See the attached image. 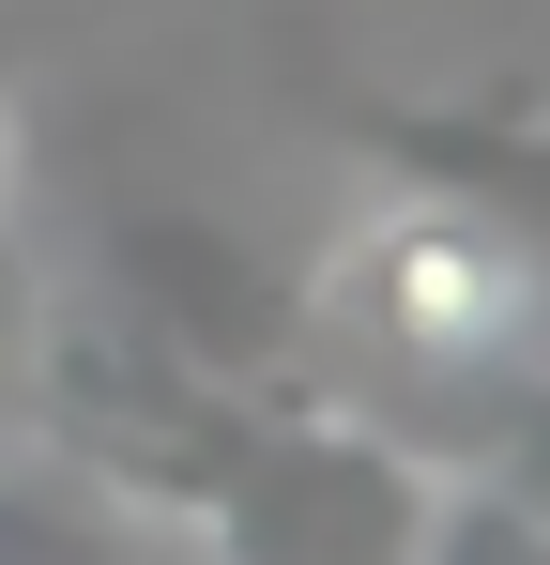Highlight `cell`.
<instances>
[{
    "label": "cell",
    "instance_id": "1",
    "mask_svg": "<svg viewBox=\"0 0 550 565\" xmlns=\"http://www.w3.org/2000/svg\"><path fill=\"white\" fill-rule=\"evenodd\" d=\"M321 306L352 321L382 367L474 382V367H520L550 337V245L520 214H489L474 184H413V199H382L352 245H337Z\"/></svg>",
    "mask_w": 550,
    "mask_h": 565
},
{
    "label": "cell",
    "instance_id": "2",
    "mask_svg": "<svg viewBox=\"0 0 550 565\" xmlns=\"http://www.w3.org/2000/svg\"><path fill=\"white\" fill-rule=\"evenodd\" d=\"M169 504L214 565H429V473L337 413H214Z\"/></svg>",
    "mask_w": 550,
    "mask_h": 565
},
{
    "label": "cell",
    "instance_id": "3",
    "mask_svg": "<svg viewBox=\"0 0 550 565\" xmlns=\"http://www.w3.org/2000/svg\"><path fill=\"white\" fill-rule=\"evenodd\" d=\"M0 565H154L123 504H92L62 473H0Z\"/></svg>",
    "mask_w": 550,
    "mask_h": 565
},
{
    "label": "cell",
    "instance_id": "4",
    "mask_svg": "<svg viewBox=\"0 0 550 565\" xmlns=\"http://www.w3.org/2000/svg\"><path fill=\"white\" fill-rule=\"evenodd\" d=\"M536 504H550V459H536Z\"/></svg>",
    "mask_w": 550,
    "mask_h": 565
}]
</instances>
